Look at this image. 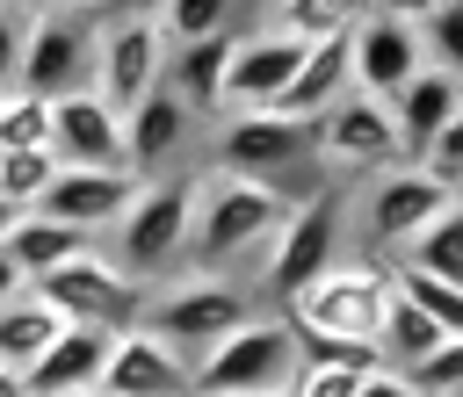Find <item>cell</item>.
Segmentation results:
<instances>
[{
  "instance_id": "603a6c76",
  "label": "cell",
  "mask_w": 463,
  "mask_h": 397,
  "mask_svg": "<svg viewBox=\"0 0 463 397\" xmlns=\"http://www.w3.org/2000/svg\"><path fill=\"white\" fill-rule=\"evenodd\" d=\"M7 253L29 267V282H43L51 267H65V260L94 253V231H80V224H58V217H43V209H29V217L7 231Z\"/></svg>"
},
{
  "instance_id": "44dd1931",
  "label": "cell",
  "mask_w": 463,
  "mask_h": 397,
  "mask_svg": "<svg viewBox=\"0 0 463 397\" xmlns=\"http://www.w3.org/2000/svg\"><path fill=\"white\" fill-rule=\"evenodd\" d=\"M391 108H398V130H405V152L420 159L434 137H441V123L463 108V79L456 72H441V65H420L398 94H391Z\"/></svg>"
},
{
  "instance_id": "7c38bea8",
  "label": "cell",
  "mask_w": 463,
  "mask_h": 397,
  "mask_svg": "<svg viewBox=\"0 0 463 397\" xmlns=\"http://www.w3.org/2000/svg\"><path fill=\"white\" fill-rule=\"evenodd\" d=\"M94 51H101V22L94 14H65V7H43L36 14V36H29V58H22V94H80L94 87Z\"/></svg>"
},
{
  "instance_id": "ab89813d",
  "label": "cell",
  "mask_w": 463,
  "mask_h": 397,
  "mask_svg": "<svg viewBox=\"0 0 463 397\" xmlns=\"http://www.w3.org/2000/svg\"><path fill=\"white\" fill-rule=\"evenodd\" d=\"M14 224H22V209H14L7 195H0V245H7V231H14Z\"/></svg>"
},
{
  "instance_id": "60d3db41",
  "label": "cell",
  "mask_w": 463,
  "mask_h": 397,
  "mask_svg": "<svg viewBox=\"0 0 463 397\" xmlns=\"http://www.w3.org/2000/svg\"><path fill=\"white\" fill-rule=\"evenodd\" d=\"M268 397H297V383H282V390H268Z\"/></svg>"
},
{
  "instance_id": "3957f363",
  "label": "cell",
  "mask_w": 463,
  "mask_h": 397,
  "mask_svg": "<svg viewBox=\"0 0 463 397\" xmlns=\"http://www.w3.org/2000/svg\"><path fill=\"white\" fill-rule=\"evenodd\" d=\"M217 166L282 188L289 202H304L311 188H326V159H318V123H297L282 108H246L217 123Z\"/></svg>"
},
{
  "instance_id": "7bdbcfd3",
  "label": "cell",
  "mask_w": 463,
  "mask_h": 397,
  "mask_svg": "<svg viewBox=\"0 0 463 397\" xmlns=\"http://www.w3.org/2000/svg\"><path fill=\"white\" fill-rule=\"evenodd\" d=\"M383 7H391V0H369V14H383Z\"/></svg>"
},
{
  "instance_id": "1f68e13d",
  "label": "cell",
  "mask_w": 463,
  "mask_h": 397,
  "mask_svg": "<svg viewBox=\"0 0 463 397\" xmlns=\"http://www.w3.org/2000/svg\"><path fill=\"white\" fill-rule=\"evenodd\" d=\"M29 36H36V7H22V0H0V87H7V94L22 87Z\"/></svg>"
},
{
  "instance_id": "30bf717a",
  "label": "cell",
  "mask_w": 463,
  "mask_h": 397,
  "mask_svg": "<svg viewBox=\"0 0 463 397\" xmlns=\"http://www.w3.org/2000/svg\"><path fill=\"white\" fill-rule=\"evenodd\" d=\"M36 296H43L65 325H101V332H130V325H145V303H152V289L130 282L101 245L80 253V260H65V267H51V274L36 282Z\"/></svg>"
},
{
  "instance_id": "9c48e42d",
  "label": "cell",
  "mask_w": 463,
  "mask_h": 397,
  "mask_svg": "<svg viewBox=\"0 0 463 397\" xmlns=\"http://www.w3.org/2000/svg\"><path fill=\"white\" fill-rule=\"evenodd\" d=\"M318 159H326V173H333L340 188H354V180H376V173L405 166L412 152H405L398 108L354 87L340 108H326V115H318Z\"/></svg>"
},
{
  "instance_id": "9a60e30c",
  "label": "cell",
  "mask_w": 463,
  "mask_h": 397,
  "mask_svg": "<svg viewBox=\"0 0 463 397\" xmlns=\"http://www.w3.org/2000/svg\"><path fill=\"white\" fill-rule=\"evenodd\" d=\"M304 65V36L289 29H253L232 43V72H224V115H246V108H275L289 94Z\"/></svg>"
},
{
  "instance_id": "d6a6232c",
  "label": "cell",
  "mask_w": 463,
  "mask_h": 397,
  "mask_svg": "<svg viewBox=\"0 0 463 397\" xmlns=\"http://www.w3.org/2000/svg\"><path fill=\"white\" fill-rule=\"evenodd\" d=\"M405 383L420 397H463V339H441L420 368H405Z\"/></svg>"
},
{
  "instance_id": "7a4b0ae2",
  "label": "cell",
  "mask_w": 463,
  "mask_h": 397,
  "mask_svg": "<svg viewBox=\"0 0 463 397\" xmlns=\"http://www.w3.org/2000/svg\"><path fill=\"white\" fill-rule=\"evenodd\" d=\"M340 231H347V188L326 180V188H311V195L282 217V231H275L268 253L253 260L246 289H253L268 310H289L326 267H340Z\"/></svg>"
},
{
  "instance_id": "836d02e7",
  "label": "cell",
  "mask_w": 463,
  "mask_h": 397,
  "mask_svg": "<svg viewBox=\"0 0 463 397\" xmlns=\"http://www.w3.org/2000/svg\"><path fill=\"white\" fill-rule=\"evenodd\" d=\"M420 36H427V65H441V72L463 79V0H449L441 14H427Z\"/></svg>"
},
{
  "instance_id": "8d00e7d4",
  "label": "cell",
  "mask_w": 463,
  "mask_h": 397,
  "mask_svg": "<svg viewBox=\"0 0 463 397\" xmlns=\"http://www.w3.org/2000/svg\"><path fill=\"white\" fill-rule=\"evenodd\" d=\"M29 289H36V282H29V267L0 245V303H14V296H29Z\"/></svg>"
},
{
  "instance_id": "2e32d148",
  "label": "cell",
  "mask_w": 463,
  "mask_h": 397,
  "mask_svg": "<svg viewBox=\"0 0 463 397\" xmlns=\"http://www.w3.org/2000/svg\"><path fill=\"white\" fill-rule=\"evenodd\" d=\"M101 390H123V397H195V361L181 346H166L152 325H130L109 346Z\"/></svg>"
},
{
  "instance_id": "5bb4252c",
  "label": "cell",
  "mask_w": 463,
  "mask_h": 397,
  "mask_svg": "<svg viewBox=\"0 0 463 397\" xmlns=\"http://www.w3.org/2000/svg\"><path fill=\"white\" fill-rule=\"evenodd\" d=\"M145 195V173H130V166H58V180L43 188V217H58V224H80V231H116L123 224V209Z\"/></svg>"
},
{
  "instance_id": "277c9868",
  "label": "cell",
  "mask_w": 463,
  "mask_h": 397,
  "mask_svg": "<svg viewBox=\"0 0 463 397\" xmlns=\"http://www.w3.org/2000/svg\"><path fill=\"white\" fill-rule=\"evenodd\" d=\"M463 188L456 180H441L434 166H420V159H405V166H391V173H376V180H362L354 195H347V231H354V260H398L449 202H456Z\"/></svg>"
},
{
  "instance_id": "d6986e66",
  "label": "cell",
  "mask_w": 463,
  "mask_h": 397,
  "mask_svg": "<svg viewBox=\"0 0 463 397\" xmlns=\"http://www.w3.org/2000/svg\"><path fill=\"white\" fill-rule=\"evenodd\" d=\"M347 94H354V29L304 43V65H297V79H289V94H282L275 108L297 115V123H318V115L340 108Z\"/></svg>"
},
{
  "instance_id": "6da1fadb",
  "label": "cell",
  "mask_w": 463,
  "mask_h": 397,
  "mask_svg": "<svg viewBox=\"0 0 463 397\" xmlns=\"http://www.w3.org/2000/svg\"><path fill=\"white\" fill-rule=\"evenodd\" d=\"M297 202L268 180H246V173H195V224H188V274H224L232 260L246 253H268V238L282 231Z\"/></svg>"
},
{
  "instance_id": "83f0119b",
  "label": "cell",
  "mask_w": 463,
  "mask_h": 397,
  "mask_svg": "<svg viewBox=\"0 0 463 397\" xmlns=\"http://www.w3.org/2000/svg\"><path fill=\"white\" fill-rule=\"evenodd\" d=\"M441 339H449V332H441L420 303H405V296L391 303V325H383V361H391V368H420Z\"/></svg>"
},
{
  "instance_id": "ba28073f",
  "label": "cell",
  "mask_w": 463,
  "mask_h": 397,
  "mask_svg": "<svg viewBox=\"0 0 463 397\" xmlns=\"http://www.w3.org/2000/svg\"><path fill=\"white\" fill-rule=\"evenodd\" d=\"M282 383H297V325H289V310H260L253 325H239L232 339L195 354V397H217V390L268 397Z\"/></svg>"
},
{
  "instance_id": "8fae6325",
  "label": "cell",
  "mask_w": 463,
  "mask_h": 397,
  "mask_svg": "<svg viewBox=\"0 0 463 397\" xmlns=\"http://www.w3.org/2000/svg\"><path fill=\"white\" fill-rule=\"evenodd\" d=\"M166 58H174V43H166L159 14H145V7H130V14H101L94 87H101L123 115H130L145 94H159V87H166Z\"/></svg>"
},
{
  "instance_id": "484cf974",
  "label": "cell",
  "mask_w": 463,
  "mask_h": 397,
  "mask_svg": "<svg viewBox=\"0 0 463 397\" xmlns=\"http://www.w3.org/2000/svg\"><path fill=\"white\" fill-rule=\"evenodd\" d=\"M362 14H369V0H275L268 29H289V36L318 43V36H347Z\"/></svg>"
},
{
  "instance_id": "f6af8a7d",
  "label": "cell",
  "mask_w": 463,
  "mask_h": 397,
  "mask_svg": "<svg viewBox=\"0 0 463 397\" xmlns=\"http://www.w3.org/2000/svg\"><path fill=\"white\" fill-rule=\"evenodd\" d=\"M0 101H7V87H0Z\"/></svg>"
},
{
  "instance_id": "8992f818",
  "label": "cell",
  "mask_w": 463,
  "mask_h": 397,
  "mask_svg": "<svg viewBox=\"0 0 463 397\" xmlns=\"http://www.w3.org/2000/svg\"><path fill=\"white\" fill-rule=\"evenodd\" d=\"M260 318V296L246 289V282H232V274H188V282H159L152 289V303H145V325L166 339V346H181L188 361L195 354H210L217 339H232L239 325H253Z\"/></svg>"
},
{
  "instance_id": "e0dca14e",
  "label": "cell",
  "mask_w": 463,
  "mask_h": 397,
  "mask_svg": "<svg viewBox=\"0 0 463 397\" xmlns=\"http://www.w3.org/2000/svg\"><path fill=\"white\" fill-rule=\"evenodd\" d=\"M420 65H427L420 22H405V14H362V22H354V87H362V94L391 101Z\"/></svg>"
},
{
  "instance_id": "d4e9b609",
  "label": "cell",
  "mask_w": 463,
  "mask_h": 397,
  "mask_svg": "<svg viewBox=\"0 0 463 397\" xmlns=\"http://www.w3.org/2000/svg\"><path fill=\"white\" fill-rule=\"evenodd\" d=\"M391 282H398V296H405V303H420L449 339H463V282L427 274V267H405V260H391Z\"/></svg>"
},
{
  "instance_id": "f546056e",
  "label": "cell",
  "mask_w": 463,
  "mask_h": 397,
  "mask_svg": "<svg viewBox=\"0 0 463 397\" xmlns=\"http://www.w3.org/2000/svg\"><path fill=\"white\" fill-rule=\"evenodd\" d=\"M232 7L239 0H159L152 14L166 29V43H203V36H224L232 29Z\"/></svg>"
},
{
  "instance_id": "74e56055",
  "label": "cell",
  "mask_w": 463,
  "mask_h": 397,
  "mask_svg": "<svg viewBox=\"0 0 463 397\" xmlns=\"http://www.w3.org/2000/svg\"><path fill=\"white\" fill-rule=\"evenodd\" d=\"M362 397H420V390L405 383V368H376V375L362 383Z\"/></svg>"
},
{
  "instance_id": "e575fe53",
  "label": "cell",
  "mask_w": 463,
  "mask_h": 397,
  "mask_svg": "<svg viewBox=\"0 0 463 397\" xmlns=\"http://www.w3.org/2000/svg\"><path fill=\"white\" fill-rule=\"evenodd\" d=\"M369 375L376 368H318V361H304L297 368V397H362Z\"/></svg>"
},
{
  "instance_id": "4316f807",
  "label": "cell",
  "mask_w": 463,
  "mask_h": 397,
  "mask_svg": "<svg viewBox=\"0 0 463 397\" xmlns=\"http://www.w3.org/2000/svg\"><path fill=\"white\" fill-rule=\"evenodd\" d=\"M398 260H405V267H427V274L463 282V195H456V202H449V209H441V217H434V224H427Z\"/></svg>"
},
{
  "instance_id": "f1b7e54d",
  "label": "cell",
  "mask_w": 463,
  "mask_h": 397,
  "mask_svg": "<svg viewBox=\"0 0 463 397\" xmlns=\"http://www.w3.org/2000/svg\"><path fill=\"white\" fill-rule=\"evenodd\" d=\"M0 152H51V101L43 94H7L0 101Z\"/></svg>"
},
{
  "instance_id": "5b68a950",
  "label": "cell",
  "mask_w": 463,
  "mask_h": 397,
  "mask_svg": "<svg viewBox=\"0 0 463 397\" xmlns=\"http://www.w3.org/2000/svg\"><path fill=\"white\" fill-rule=\"evenodd\" d=\"M188 224H195V173H188V180L152 173V180H145V195L123 209L109 260H116L130 282L159 289L174 267H188Z\"/></svg>"
},
{
  "instance_id": "d590c367",
  "label": "cell",
  "mask_w": 463,
  "mask_h": 397,
  "mask_svg": "<svg viewBox=\"0 0 463 397\" xmlns=\"http://www.w3.org/2000/svg\"><path fill=\"white\" fill-rule=\"evenodd\" d=\"M420 166H434L441 180H456V188H463V108H456V115L441 123V137H434V144L420 152Z\"/></svg>"
},
{
  "instance_id": "ac0fdd59",
  "label": "cell",
  "mask_w": 463,
  "mask_h": 397,
  "mask_svg": "<svg viewBox=\"0 0 463 397\" xmlns=\"http://www.w3.org/2000/svg\"><path fill=\"white\" fill-rule=\"evenodd\" d=\"M109 346H116V332H101V325H65V332L22 368V375H29V397H87V390H101Z\"/></svg>"
},
{
  "instance_id": "f35d334b",
  "label": "cell",
  "mask_w": 463,
  "mask_h": 397,
  "mask_svg": "<svg viewBox=\"0 0 463 397\" xmlns=\"http://www.w3.org/2000/svg\"><path fill=\"white\" fill-rule=\"evenodd\" d=\"M0 397H29V375H22V368H7V361H0Z\"/></svg>"
},
{
  "instance_id": "b9f144b4",
  "label": "cell",
  "mask_w": 463,
  "mask_h": 397,
  "mask_svg": "<svg viewBox=\"0 0 463 397\" xmlns=\"http://www.w3.org/2000/svg\"><path fill=\"white\" fill-rule=\"evenodd\" d=\"M87 397H123V390H87Z\"/></svg>"
},
{
  "instance_id": "52a82bcc",
  "label": "cell",
  "mask_w": 463,
  "mask_h": 397,
  "mask_svg": "<svg viewBox=\"0 0 463 397\" xmlns=\"http://www.w3.org/2000/svg\"><path fill=\"white\" fill-rule=\"evenodd\" d=\"M391 303H398V282H391L383 260H340V267H326V274L289 303V325H304V332H340V339H362V346H383Z\"/></svg>"
},
{
  "instance_id": "4dcf8cb0",
  "label": "cell",
  "mask_w": 463,
  "mask_h": 397,
  "mask_svg": "<svg viewBox=\"0 0 463 397\" xmlns=\"http://www.w3.org/2000/svg\"><path fill=\"white\" fill-rule=\"evenodd\" d=\"M58 180V152H0V195L29 217L43 202V188Z\"/></svg>"
},
{
  "instance_id": "cb8c5ba5",
  "label": "cell",
  "mask_w": 463,
  "mask_h": 397,
  "mask_svg": "<svg viewBox=\"0 0 463 397\" xmlns=\"http://www.w3.org/2000/svg\"><path fill=\"white\" fill-rule=\"evenodd\" d=\"M58 332H65V318H58L36 289H29V296H14V303H0V361H7V368H29Z\"/></svg>"
},
{
  "instance_id": "7402d4cb",
  "label": "cell",
  "mask_w": 463,
  "mask_h": 397,
  "mask_svg": "<svg viewBox=\"0 0 463 397\" xmlns=\"http://www.w3.org/2000/svg\"><path fill=\"white\" fill-rule=\"evenodd\" d=\"M232 29L203 36V43H174L166 58V87L188 101V115H224V72H232Z\"/></svg>"
},
{
  "instance_id": "ffe728a7",
  "label": "cell",
  "mask_w": 463,
  "mask_h": 397,
  "mask_svg": "<svg viewBox=\"0 0 463 397\" xmlns=\"http://www.w3.org/2000/svg\"><path fill=\"white\" fill-rule=\"evenodd\" d=\"M188 130H195V115H188V101L174 94V87H159V94H145L130 115H123V137H130V166L152 180V173H166L174 166V152L188 144Z\"/></svg>"
},
{
  "instance_id": "ee69618b",
  "label": "cell",
  "mask_w": 463,
  "mask_h": 397,
  "mask_svg": "<svg viewBox=\"0 0 463 397\" xmlns=\"http://www.w3.org/2000/svg\"><path fill=\"white\" fill-rule=\"evenodd\" d=\"M217 397H239V390H217Z\"/></svg>"
},
{
  "instance_id": "4fadbf2b",
  "label": "cell",
  "mask_w": 463,
  "mask_h": 397,
  "mask_svg": "<svg viewBox=\"0 0 463 397\" xmlns=\"http://www.w3.org/2000/svg\"><path fill=\"white\" fill-rule=\"evenodd\" d=\"M51 152L58 166H130V137H123V108L101 87L58 94L51 101ZM137 173V166H130Z\"/></svg>"
}]
</instances>
